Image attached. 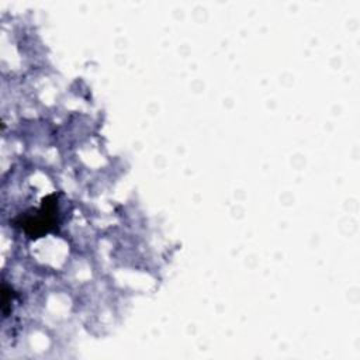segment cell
Listing matches in <instances>:
<instances>
[{
  "label": "cell",
  "instance_id": "cell-1",
  "mask_svg": "<svg viewBox=\"0 0 360 360\" xmlns=\"http://www.w3.org/2000/svg\"><path fill=\"white\" fill-rule=\"evenodd\" d=\"M58 200L51 194L42 200L41 207L34 214H25L18 219V226L31 238H38L55 229L58 224Z\"/></svg>",
  "mask_w": 360,
  "mask_h": 360
}]
</instances>
